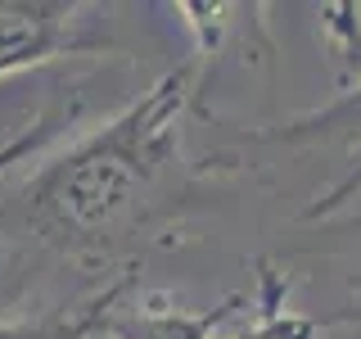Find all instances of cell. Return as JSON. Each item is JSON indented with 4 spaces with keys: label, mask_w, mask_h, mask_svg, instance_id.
<instances>
[{
    "label": "cell",
    "mask_w": 361,
    "mask_h": 339,
    "mask_svg": "<svg viewBox=\"0 0 361 339\" xmlns=\"http://www.w3.org/2000/svg\"><path fill=\"white\" fill-rule=\"evenodd\" d=\"M195 68L180 64L127 105L109 127L86 136L18 190V213L37 240L86 254L145 222L163 177L180 158V118L190 105Z\"/></svg>",
    "instance_id": "cell-1"
},
{
    "label": "cell",
    "mask_w": 361,
    "mask_h": 339,
    "mask_svg": "<svg viewBox=\"0 0 361 339\" xmlns=\"http://www.w3.org/2000/svg\"><path fill=\"white\" fill-rule=\"evenodd\" d=\"M95 37H86L82 5L63 0H0V77L18 68L45 64L54 54L86 50Z\"/></svg>",
    "instance_id": "cell-2"
},
{
    "label": "cell",
    "mask_w": 361,
    "mask_h": 339,
    "mask_svg": "<svg viewBox=\"0 0 361 339\" xmlns=\"http://www.w3.org/2000/svg\"><path fill=\"white\" fill-rule=\"evenodd\" d=\"M244 299H226L208 312H180V308H167V303H145L135 312H113L104 331L113 339H212L221 321H231V312L240 308Z\"/></svg>",
    "instance_id": "cell-3"
},
{
    "label": "cell",
    "mask_w": 361,
    "mask_h": 339,
    "mask_svg": "<svg viewBox=\"0 0 361 339\" xmlns=\"http://www.w3.org/2000/svg\"><path fill=\"white\" fill-rule=\"evenodd\" d=\"M122 290H127V280H113L104 294H95L90 303L73 312H50V316H32V321H0V339H86L109 326Z\"/></svg>",
    "instance_id": "cell-4"
},
{
    "label": "cell",
    "mask_w": 361,
    "mask_h": 339,
    "mask_svg": "<svg viewBox=\"0 0 361 339\" xmlns=\"http://www.w3.org/2000/svg\"><path fill=\"white\" fill-rule=\"evenodd\" d=\"M257 308H262L257 326L235 335V339H316V331H321V321L285 308V280L276 271H262V299H257Z\"/></svg>",
    "instance_id": "cell-5"
},
{
    "label": "cell",
    "mask_w": 361,
    "mask_h": 339,
    "mask_svg": "<svg viewBox=\"0 0 361 339\" xmlns=\"http://www.w3.org/2000/svg\"><path fill=\"white\" fill-rule=\"evenodd\" d=\"M338 122H361V86L357 90H343L330 109L312 113V118H298V122H289V127H280V131H262L257 141H312V136L334 131Z\"/></svg>",
    "instance_id": "cell-6"
},
{
    "label": "cell",
    "mask_w": 361,
    "mask_h": 339,
    "mask_svg": "<svg viewBox=\"0 0 361 339\" xmlns=\"http://www.w3.org/2000/svg\"><path fill=\"white\" fill-rule=\"evenodd\" d=\"M68 122H73V109H59V113H45V118H37L27 131H18L14 141H5V145H0V172H5V167H14V163H23V158H32L41 145H50L54 136H59V127H68Z\"/></svg>",
    "instance_id": "cell-7"
},
{
    "label": "cell",
    "mask_w": 361,
    "mask_h": 339,
    "mask_svg": "<svg viewBox=\"0 0 361 339\" xmlns=\"http://www.w3.org/2000/svg\"><path fill=\"white\" fill-rule=\"evenodd\" d=\"M357 190H361V154L353 158V167H348V177L338 181V186H330V195H325V199H316L312 208H307V218H325V213H334L338 203H348V199L357 195Z\"/></svg>",
    "instance_id": "cell-8"
},
{
    "label": "cell",
    "mask_w": 361,
    "mask_h": 339,
    "mask_svg": "<svg viewBox=\"0 0 361 339\" xmlns=\"http://www.w3.org/2000/svg\"><path fill=\"white\" fill-rule=\"evenodd\" d=\"M334 321H361V303H353V308H343L334 316Z\"/></svg>",
    "instance_id": "cell-9"
}]
</instances>
